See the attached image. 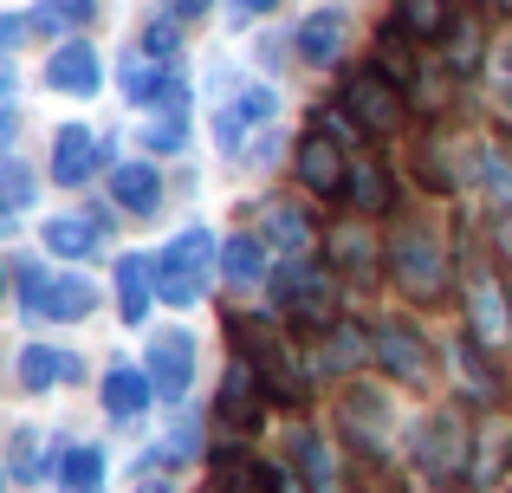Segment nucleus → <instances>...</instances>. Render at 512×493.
I'll use <instances>...</instances> for the list:
<instances>
[{"instance_id": "26", "label": "nucleus", "mask_w": 512, "mask_h": 493, "mask_svg": "<svg viewBox=\"0 0 512 493\" xmlns=\"http://www.w3.org/2000/svg\"><path fill=\"white\" fill-rule=\"evenodd\" d=\"M350 202L370 208V215H376V208H389V176L376 163H357V169H350Z\"/></svg>"}, {"instance_id": "6", "label": "nucleus", "mask_w": 512, "mask_h": 493, "mask_svg": "<svg viewBox=\"0 0 512 493\" xmlns=\"http://www.w3.org/2000/svg\"><path fill=\"white\" fill-rule=\"evenodd\" d=\"M150 383L156 396H188V383H195V338L188 331H163V338L150 344Z\"/></svg>"}, {"instance_id": "43", "label": "nucleus", "mask_w": 512, "mask_h": 493, "mask_svg": "<svg viewBox=\"0 0 512 493\" xmlns=\"http://www.w3.org/2000/svg\"><path fill=\"white\" fill-rule=\"evenodd\" d=\"M143 493H169V487H143Z\"/></svg>"}, {"instance_id": "8", "label": "nucleus", "mask_w": 512, "mask_h": 493, "mask_svg": "<svg viewBox=\"0 0 512 493\" xmlns=\"http://www.w3.org/2000/svg\"><path fill=\"white\" fill-rule=\"evenodd\" d=\"M376 364H383L389 377H402V383H422L428 377V344L415 338L409 325H383L376 331Z\"/></svg>"}, {"instance_id": "35", "label": "nucleus", "mask_w": 512, "mask_h": 493, "mask_svg": "<svg viewBox=\"0 0 512 493\" xmlns=\"http://www.w3.org/2000/svg\"><path fill=\"white\" fill-rule=\"evenodd\" d=\"M487 182L500 202H512V163H500V156H487Z\"/></svg>"}, {"instance_id": "7", "label": "nucleus", "mask_w": 512, "mask_h": 493, "mask_svg": "<svg viewBox=\"0 0 512 493\" xmlns=\"http://www.w3.org/2000/svg\"><path fill=\"white\" fill-rule=\"evenodd\" d=\"M299 182L318 195H344L350 189V169L338 156V137H325V130H312V137L299 143Z\"/></svg>"}, {"instance_id": "38", "label": "nucleus", "mask_w": 512, "mask_h": 493, "mask_svg": "<svg viewBox=\"0 0 512 493\" xmlns=\"http://www.w3.org/2000/svg\"><path fill=\"white\" fill-rule=\"evenodd\" d=\"M214 0H169V13H182V20H195V13H208Z\"/></svg>"}, {"instance_id": "45", "label": "nucleus", "mask_w": 512, "mask_h": 493, "mask_svg": "<svg viewBox=\"0 0 512 493\" xmlns=\"http://www.w3.org/2000/svg\"><path fill=\"white\" fill-rule=\"evenodd\" d=\"M0 130H7V117H0Z\"/></svg>"}, {"instance_id": "18", "label": "nucleus", "mask_w": 512, "mask_h": 493, "mask_svg": "<svg viewBox=\"0 0 512 493\" xmlns=\"http://www.w3.org/2000/svg\"><path fill=\"white\" fill-rule=\"evenodd\" d=\"M344 422H350V429H357V442H383V429H389V403H383V396H376V390H350L344 396Z\"/></svg>"}, {"instance_id": "12", "label": "nucleus", "mask_w": 512, "mask_h": 493, "mask_svg": "<svg viewBox=\"0 0 512 493\" xmlns=\"http://www.w3.org/2000/svg\"><path fill=\"white\" fill-rule=\"evenodd\" d=\"M111 195H117V208H130V215H150V208L163 202V176H156L150 163H117L111 169Z\"/></svg>"}, {"instance_id": "31", "label": "nucleus", "mask_w": 512, "mask_h": 493, "mask_svg": "<svg viewBox=\"0 0 512 493\" xmlns=\"http://www.w3.org/2000/svg\"><path fill=\"white\" fill-rule=\"evenodd\" d=\"M273 91H266V85H253V91H240V104H234V117H240V124H260V117H273Z\"/></svg>"}, {"instance_id": "33", "label": "nucleus", "mask_w": 512, "mask_h": 493, "mask_svg": "<svg viewBox=\"0 0 512 493\" xmlns=\"http://www.w3.org/2000/svg\"><path fill=\"white\" fill-rule=\"evenodd\" d=\"M474 305H480V338H500V292L480 286V292H474Z\"/></svg>"}, {"instance_id": "14", "label": "nucleus", "mask_w": 512, "mask_h": 493, "mask_svg": "<svg viewBox=\"0 0 512 493\" xmlns=\"http://www.w3.org/2000/svg\"><path fill=\"white\" fill-rule=\"evenodd\" d=\"M150 390H156V383L143 377V370L117 364L111 377H104V409H111L117 422H130V416H143V403H150Z\"/></svg>"}, {"instance_id": "16", "label": "nucleus", "mask_w": 512, "mask_h": 493, "mask_svg": "<svg viewBox=\"0 0 512 493\" xmlns=\"http://www.w3.org/2000/svg\"><path fill=\"white\" fill-rule=\"evenodd\" d=\"M20 377H26V390H52V383H72L78 377V357L72 351H52V344H33V351L20 357Z\"/></svg>"}, {"instance_id": "44", "label": "nucleus", "mask_w": 512, "mask_h": 493, "mask_svg": "<svg viewBox=\"0 0 512 493\" xmlns=\"http://www.w3.org/2000/svg\"><path fill=\"white\" fill-rule=\"evenodd\" d=\"M0 292H7V273H0Z\"/></svg>"}, {"instance_id": "3", "label": "nucleus", "mask_w": 512, "mask_h": 493, "mask_svg": "<svg viewBox=\"0 0 512 493\" xmlns=\"http://www.w3.org/2000/svg\"><path fill=\"white\" fill-rule=\"evenodd\" d=\"M273 299L286 305L299 325H331L338 286H331V273H318V266H286V273L273 279Z\"/></svg>"}, {"instance_id": "19", "label": "nucleus", "mask_w": 512, "mask_h": 493, "mask_svg": "<svg viewBox=\"0 0 512 493\" xmlns=\"http://www.w3.org/2000/svg\"><path fill=\"white\" fill-rule=\"evenodd\" d=\"M221 416L234 422V429H253V422H260V396H253V370H247V364H234V370H227Z\"/></svg>"}, {"instance_id": "29", "label": "nucleus", "mask_w": 512, "mask_h": 493, "mask_svg": "<svg viewBox=\"0 0 512 493\" xmlns=\"http://www.w3.org/2000/svg\"><path fill=\"white\" fill-rule=\"evenodd\" d=\"M331 253H338V260H344V273H357V279H370V247H363V234L357 228H338V241H331Z\"/></svg>"}, {"instance_id": "9", "label": "nucleus", "mask_w": 512, "mask_h": 493, "mask_svg": "<svg viewBox=\"0 0 512 493\" xmlns=\"http://www.w3.org/2000/svg\"><path fill=\"white\" fill-rule=\"evenodd\" d=\"M461 448H467L461 416H435L428 429H415V461H422V468H435V474H454V468H461Z\"/></svg>"}, {"instance_id": "39", "label": "nucleus", "mask_w": 512, "mask_h": 493, "mask_svg": "<svg viewBox=\"0 0 512 493\" xmlns=\"http://www.w3.org/2000/svg\"><path fill=\"white\" fill-rule=\"evenodd\" d=\"M20 26H26V20H0V52H13V39H20Z\"/></svg>"}, {"instance_id": "37", "label": "nucleus", "mask_w": 512, "mask_h": 493, "mask_svg": "<svg viewBox=\"0 0 512 493\" xmlns=\"http://www.w3.org/2000/svg\"><path fill=\"white\" fill-rule=\"evenodd\" d=\"M13 461H20V474H39V442H33V435L13 442Z\"/></svg>"}, {"instance_id": "23", "label": "nucleus", "mask_w": 512, "mask_h": 493, "mask_svg": "<svg viewBox=\"0 0 512 493\" xmlns=\"http://www.w3.org/2000/svg\"><path fill=\"white\" fill-rule=\"evenodd\" d=\"M363 357H370V338H363L357 325H338L331 344L318 351V370H350V364H363Z\"/></svg>"}, {"instance_id": "36", "label": "nucleus", "mask_w": 512, "mask_h": 493, "mask_svg": "<svg viewBox=\"0 0 512 493\" xmlns=\"http://www.w3.org/2000/svg\"><path fill=\"white\" fill-rule=\"evenodd\" d=\"M175 143H182V124H175V117H169V124L156 117V124H150V150H175Z\"/></svg>"}, {"instance_id": "4", "label": "nucleus", "mask_w": 512, "mask_h": 493, "mask_svg": "<svg viewBox=\"0 0 512 493\" xmlns=\"http://www.w3.org/2000/svg\"><path fill=\"white\" fill-rule=\"evenodd\" d=\"M344 111L363 130H396L402 124V91L389 72H350L344 78Z\"/></svg>"}, {"instance_id": "25", "label": "nucleus", "mask_w": 512, "mask_h": 493, "mask_svg": "<svg viewBox=\"0 0 512 493\" xmlns=\"http://www.w3.org/2000/svg\"><path fill=\"white\" fill-rule=\"evenodd\" d=\"M292 455H299V468H305V481H312V493H331V455H325V442H318L312 429L292 435Z\"/></svg>"}, {"instance_id": "28", "label": "nucleus", "mask_w": 512, "mask_h": 493, "mask_svg": "<svg viewBox=\"0 0 512 493\" xmlns=\"http://www.w3.org/2000/svg\"><path fill=\"white\" fill-rule=\"evenodd\" d=\"M266 234H273L279 247H292V253L312 241V228H305V215H299V208H273V215H266Z\"/></svg>"}, {"instance_id": "5", "label": "nucleus", "mask_w": 512, "mask_h": 493, "mask_svg": "<svg viewBox=\"0 0 512 493\" xmlns=\"http://www.w3.org/2000/svg\"><path fill=\"white\" fill-rule=\"evenodd\" d=\"M389 266H396V279H402V292H415V299H435L441 292V247L428 241L422 228H402L396 234V247H389Z\"/></svg>"}, {"instance_id": "10", "label": "nucleus", "mask_w": 512, "mask_h": 493, "mask_svg": "<svg viewBox=\"0 0 512 493\" xmlns=\"http://www.w3.org/2000/svg\"><path fill=\"white\" fill-rule=\"evenodd\" d=\"M91 169H98V137H91L85 124H65L59 137H52V176L72 189V182H85Z\"/></svg>"}, {"instance_id": "11", "label": "nucleus", "mask_w": 512, "mask_h": 493, "mask_svg": "<svg viewBox=\"0 0 512 493\" xmlns=\"http://www.w3.org/2000/svg\"><path fill=\"white\" fill-rule=\"evenodd\" d=\"M46 78H52V91H72V98H91V91L104 85L98 78V52L91 46H59L52 65H46Z\"/></svg>"}, {"instance_id": "42", "label": "nucleus", "mask_w": 512, "mask_h": 493, "mask_svg": "<svg viewBox=\"0 0 512 493\" xmlns=\"http://www.w3.org/2000/svg\"><path fill=\"white\" fill-rule=\"evenodd\" d=\"M500 241H506V253H512V221H506V228H500Z\"/></svg>"}, {"instance_id": "32", "label": "nucleus", "mask_w": 512, "mask_h": 493, "mask_svg": "<svg viewBox=\"0 0 512 493\" xmlns=\"http://www.w3.org/2000/svg\"><path fill=\"white\" fill-rule=\"evenodd\" d=\"M448 59H454V72H467V65L480 59V33H474V26H454V39H448Z\"/></svg>"}, {"instance_id": "24", "label": "nucleus", "mask_w": 512, "mask_h": 493, "mask_svg": "<svg viewBox=\"0 0 512 493\" xmlns=\"http://www.w3.org/2000/svg\"><path fill=\"white\" fill-rule=\"evenodd\" d=\"M59 474H65V487H72V493H98V481H104V455H98V448H65Z\"/></svg>"}, {"instance_id": "1", "label": "nucleus", "mask_w": 512, "mask_h": 493, "mask_svg": "<svg viewBox=\"0 0 512 493\" xmlns=\"http://www.w3.org/2000/svg\"><path fill=\"white\" fill-rule=\"evenodd\" d=\"M208 260H214V241L201 228L175 234V241L163 247V260H156V292H163L169 305H195L201 279H208Z\"/></svg>"}, {"instance_id": "22", "label": "nucleus", "mask_w": 512, "mask_h": 493, "mask_svg": "<svg viewBox=\"0 0 512 493\" xmlns=\"http://www.w3.org/2000/svg\"><path fill=\"white\" fill-rule=\"evenodd\" d=\"M221 273L234 279V286H260V273H266V253L253 234H234V241L221 247Z\"/></svg>"}, {"instance_id": "15", "label": "nucleus", "mask_w": 512, "mask_h": 493, "mask_svg": "<svg viewBox=\"0 0 512 493\" xmlns=\"http://www.w3.org/2000/svg\"><path fill=\"white\" fill-rule=\"evenodd\" d=\"M150 260H137V253H130V260H117V305H124V325H143V318H150Z\"/></svg>"}, {"instance_id": "17", "label": "nucleus", "mask_w": 512, "mask_h": 493, "mask_svg": "<svg viewBox=\"0 0 512 493\" xmlns=\"http://www.w3.org/2000/svg\"><path fill=\"white\" fill-rule=\"evenodd\" d=\"M338 46H344V13L325 7V13H312V20L299 26V52L312 65H331V59H338Z\"/></svg>"}, {"instance_id": "2", "label": "nucleus", "mask_w": 512, "mask_h": 493, "mask_svg": "<svg viewBox=\"0 0 512 493\" xmlns=\"http://www.w3.org/2000/svg\"><path fill=\"white\" fill-rule=\"evenodd\" d=\"M20 299H26V318H85L91 305H98V292H91V279L78 273H39V266H26L20 273Z\"/></svg>"}, {"instance_id": "21", "label": "nucleus", "mask_w": 512, "mask_h": 493, "mask_svg": "<svg viewBox=\"0 0 512 493\" xmlns=\"http://www.w3.org/2000/svg\"><path fill=\"white\" fill-rule=\"evenodd\" d=\"M396 26H402V33H422V39H441L454 26V7H448V0H402Z\"/></svg>"}, {"instance_id": "30", "label": "nucleus", "mask_w": 512, "mask_h": 493, "mask_svg": "<svg viewBox=\"0 0 512 493\" xmlns=\"http://www.w3.org/2000/svg\"><path fill=\"white\" fill-rule=\"evenodd\" d=\"M33 202V176L20 163H0V208H26Z\"/></svg>"}, {"instance_id": "41", "label": "nucleus", "mask_w": 512, "mask_h": 493, "mask_svg": "<svg viewBox=\"0 0 512 493\" xmlns=\"http://www.w3.org/2000/svg\"><path fill=\"white\" fill-rule=\"evenodd\" d=\"M240 7H247V13H260V7H273V0H240Z\"/></svg>"}, {"instance_id": "20", "label": "nucleus", "mask_w": 512, "mask_h": 493, "mask_svg": "<svg viewBox=\"0 0 512 493\" xmlns=\"http://www.w3.org/2000/svg\"><path fill=\"white\" fill-rule=\"evenodd\" d=\"M46 247L59 253V260H85V253L98 247V228H91L85 215H59V221H46Z\"/></svg>"}, {"instance_id": "13", "label": "nucleus", "mask_w": 512, "mask_h": 493, "mask_svg": "<svg viewBox=\"0 0 512 493\" xmlns=\"http://www.w3.org/2000/svg\"><path fill=\"white\" fill-rule=\"evenodd\" d=\"M214 493H279V468L227 455V461H214Z\"/></svg>"}, {"instance_id": "40", "label": "nucleus", "mask_w": 512, "mask_h": 493, "mask_svg": "<svg viewBox=\"0 0 512 493\" xmlns=\"http://www.w3.org/2000/svg\"><path fill=\"white\" fill-rule=\"evenodd\" d=\"M7 91H13V72H7V65H0V98H7Z\"/></svg>"}, {"instance_id": "27", "label": "nucleus", "mask_w": 512, "mask_h": 493, "mask_svg": "<svg viewBox=\"0 0 512 493\" xmlns=\"http://www.w3.org/2000/svg\"><path fill=\"white\" fill-rule=\"evenodd\" d=\"M91 13H98V0H39V13H33V26H85Z\"/></svg>"}, {"instance_id": "34", "label": "nucleus", "mask_w": 512, "mask_h": 493, "mask_svg": "<svg viewBox=\"0 0 512 493\" xmlns=\"http://www.w3.org/2000/svg\"><path fill=\"white\" fill-rule=\"evenodd\" d=\"M143 46H150V59H169V52H175V26H163V20H156L150 33H143Z\"/></svg>"}]
</instances>
